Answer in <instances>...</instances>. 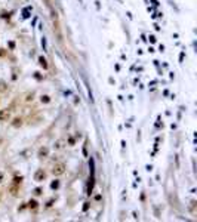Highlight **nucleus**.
<instances>
[{"label": "nucleus", "mask_w": 197, "mask_h": 222, "mask_svg": "<svg viewBox=\"0 0 197 222\" xmlns=\"http://www.w3.org/2000/svg\"><path fill=\"white\" fill-rule=\"evenodd\" d=\"M64 172H65V165L64 163H58V165H55L54 169H52V175H55V176L62 175Z\"/></svg>", "instance_id": "obj_1"}, {"label": "nucleus", "mask_w": 197, "mask_h": 222, "mask_svg": "<svg viewBox=\"0 0 197 222\" xmlns=\"http://www.w3.org/2000/svg\"><path fill=\"white\" fill-rule=\"evenodd\" d=\"M9 116H11V110H9V108L0 110V122H8Z\"/></svg>", "instance_id": "obj_2"}, {"label": "nucleus", "mask_w": 197, "mask_h": 222, "mask_svg": "<svg viewBox=\"0 0 197 222\" xmlns=\"http://www.w3.org/2000/svg\"><path fill=\"white\" fill-rule=\"evenodd\" d=\"M45 176H46V175H45V172H43L42 169H39V170L36 172L34 179H36V181H37V182H40V181H43V179H45Z\"/></svg>", "instance_id": "obj_3"}, {"label": "nucleus", "mask_w": 197, "mask_h": 222, "mask_svg": "<svg viewBox=\"0 0 197 222\" xmlns=\"http://www.w3.org/2000/svg\"><path fill=\"white\" fill-rule=\"evenodd\" d=\"M47 154H49V150H47L46 147H43V148H40V150H39V157H40V158H45V157H47Z\"/></svg>", "instance_id": "obj_4"}, {"label": "nucleus", "mask_w": 197, "mask_h": 222, "mask_svg": "<svg viewBox=\"0 0 197 222\" xmlns=\"http://www.w3.org/2000/svg\"><path fill=\"white\" fill-rule=\"evenodd\" d=\"M39 64L43 67V68H47V61L43 58V56H40V58H39Z\"/></svg>", "instance_id": "obj_5"}, {"label": "nucleus", "mask_w": 197, "mask_h": 222, "mask_svg": "<svg viewBox=\"0 0 197 222\" xmlns=\"http://www.w3.org/2000/svg\"><path fill=\"white\" fill-rule=\"evenodd\" d=\"M58 187H59V182H58V181H55V182H52V185H50V188H52V189L58 188Z\"/></svg>", "instance_id": "obj_6"}, {"label": "nucleus", "mask_w": 197, "mask_h": 222, "mask_svg": "<svg viewBox=\"0 0 197 222\" xmlns=\"http://www.w3.org/2000/svg\"><path fill=\"white\" fill-rule=\"evenodd\" d=\"M30 207H33V209L37 207V201H36V200H31V201H30Z\"/></svg>", "instance_id": "obj_7"}, {"label": "nucleus", "mask_w": 197, "mask_h": 222, "mask_svg": "<svg viewBox=\"0 0 197 222\" xmlns=\"http://www.w3.org/2000/svg\"><path fill=\"white\" fill-rule=\"evenodd\" d=\"M21 122H22L21 119H16V120H15V123H13V126H15V127H16V126H21Z\"/></svg>", "instance_id": "obj_8"}, {"label": "nucleus", "mask_w": 197, "mask_h": 222, "mask_svg": "<svg viewBox=\"0 0 197 222\" xmlns=\"http://www.w3.org/2000/svg\"><path fill=\"white\" fill-rule=\"evenodd\" d=\"M50 101V98L47 96V95H45V96H42V102H49Z\"/></svg>", "instance_id": "obj_9"}, {"label": "nucleus", "mask_w": 197, "mask_h": 222, "mask_svg": "<svg viewBox=\"0 0 197 222\" xmlns=\"http://www.w3.org/2000/svg\"><path fill=\"white\" fill-rule=\"evenodd\" d=\"M5 82H3V80H2V82H0V90H2V92H5Z\"/></svg>", "instance_id": "obj_10"}, {"label": "nucleus", "mask_w": 197, "mask_h": 222, "mask_svg": "<svg viewBox=\"0 0 197 222\" xmlns=\"http://www.w3.org/2000/svg\"><path fill=\"white\" fill-rule=\"evenodd\" d=\"M5 54H6V52H5V49H0V56H3Z\"/></svg>", "instance_id": "obj_11"}]
</instances>
